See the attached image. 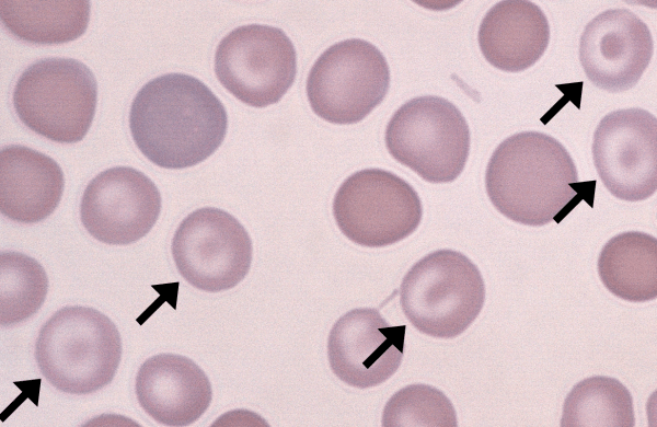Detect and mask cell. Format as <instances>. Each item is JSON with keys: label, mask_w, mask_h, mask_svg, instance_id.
I'll list each match as a JSON object with an SVG mask.
<instances>
[{"label": "cell", "mask_w": 657, "mask_h": 427, "mask_svg": "<svg viewBox=\"0 0 657 427\" xmlns=\"http://www.w3.org/2000/svg\"><path fill=\"white\" fill-rule=\"evenodd\" d=\"M406 326H391L380 312L359 308L343 314L333 325L327 357L334 374L357 389L377 386L399 369Z\"/></svg>", "instance_id": "13"}, {"label": "cell", "mask_w": 657, "mask_h": 427, "mask_svg": "<svg viewBox=\"0 0 657 427\" xmlns=\"http://www.w3.org/2000/svg\"><path fill=\"white\" fill-rule=\"evenodd\" d=\"M477 38L484 58L493 67L520 72L543 56L550 42V25L535 3L505 0L486 12Z\"/></svg>", "instance_id": "17"}, {"label": "cell", "mask_w": 657, "mask_h": 427, "mask_svg": "<svg viewBox=\"0 0 657 427\" xmlns=\"http://www.w3.org/2000/svg\"><path fill=\"white\" fill-rule=\"evenodd\" d=\"M342 233L354 243L382 247L404 240L420 223L423 206L416 191L392 172L366 169L348 176L333 200Z\"/></svg>", "instance_id": "8"}, {"label": "cell", "mask_w": 657, "mask_h": 427, "mask_svg": "<svg viewBox=\"0 0 657 427\" xmlns=\"http://www.w3.org/2000/svg\"><path fill=\"white\" fill-rule=\"evenodd\" d=\"M215 72L238 100L253 107H266L291 88L297 73L296 49L280 28L262 24L239 26L219 43Z\"/></svg>", "instance_id": "9"}, {"label": "cell", "mask_w": 657, "mask_h": 427, "mask_svg": "<svg viewBox=\"0 0 657 427\" xmlns=\"http://www.w3.org/2000/svg\"><path fill=\"white\" fill-rule=\"evenodd\" d=\"M385 146L401 164L430 183H449L464 170L470 129L460 109L446 99L418 96L404 103L385 129Z\"/></svg>", "instance_id": "6"}, {"label": "cell", "mask_w": 657, "mask_h": 427, "mask_svg": "<svg viewBox=\"0 0 657 427\" xmlns=\"http://www.w3.org/2000/svg\"><path fill=\"white\" fill-rule=\"evenodd\" d=\"M0 18L20 39L34 44H60L84 33L90 19V3L85 0H2Z\"/></svg>", "instance_id": "19"}, {"label": "cell", "mask_w": 657, "mask_h": 427, "mask_svg": "<svg viewBox=\"0 0 657 427\" xmlns=\"http://www.w3.org/2000/svg\"><path fill=\"white\" fill-rule=\"evenodd\" d=\"M135 392L141 408L158 424L189 426L208 408L210 381L192 359L177 354H158L140 366Z\"/></svg>", "instance_id": "15"}, {"label": "cell", "mask_w": 657, "mask_h": 427, "mask_svg": "<svg viewBox=\"0 0 657 427\" xmlns=\"http://www.w3.org/2000/svg\"><path fill=\"white\" fill-rule=\"evenodd\" d=\"M598 175L616 198L638 201L657 189V119L643 108L607 114L592 141Z\"/></svg>", "instance_id": "11"}, {"label": "cell", "mask_w": 657, "mask_h": 427, "mask_svg": "<svg viewBox=\"0 0 657 427\" xmlns=\"http://www.w3.org/2000/svg\"><path fill=\"white\" fill-rule=\"evenodd\" d=\"M172 256L180 275L193 287L219 292L247 275L252 241L232 215L203 207L186 216L172 240Z\"/></svg>", "instance_id": "10"}, {"label": "cell", "mask_w": 657, "mask_h": 427, "mask_svg": "<svg viewBox=\"0 0 657 427\" xmlns=\"http://www.w3.org/2000/svg\"><path fill=\"white\" fill-rule=\"evenodd\" d=\"M97 83L73 58H44L30 65L13 91L16 115L31 130L53 141L72 143L88 132L95 113Z\"/></svg>", "instance_id": "5"}, {"label": "cell", "mask_w": 657, "mask_h": 427, "mask_svg": "<svg viewBox=\"0 0 657 427\" xmlns=\"http://www.w3.org/2000/svg\"><path fill=\"white\" fill-rule=\"evenodd\" d=\"M48 278L33 257L15 251L0 255V324L10 326L34 315L45 301Z\"/></svg>", "instance_id": "21"}, {"label": "cell", "mask_w": 657, "mask_h": 427, "mask_svg": "<svg viewBox=\"0 0 657 427\" xmlns=\"http://www.w3.org/2000/svg\"><path fill=\"white\" fill-rule=\"evenodd\" d=\"M654 43L646 23L627 9L596 15L579 41V60L589 81L616 93L633 88L652 60Z\"/></svg>", "instance_id": "14"}, {"label": "cell", "mask_w": 657, "mask_h": 427, "mask_svg": "<svg viewBox=\"0 0 657 427\" xmlns=\"http://www.w3.org/2000/svg\"><path fill=\"white\" fill-rule=\"evenodd\" d=\"M64 173L50 157L22 145L0 152V211L22 223L47 218L64 193Z\"/></svg>", "instance_id": "16"}, {"label": "cell", "mask_w": 657, "mask_h": 427, "mask_svg": "<svg viewBox=\"0 0 657 427\" xmlns=\"http://www.w3.org/2000/svg\"><path fill=\"white\" fill-rule=\"evenodd\" d=\"M161 195L142 172L115 166L99 173L87 185L80 203V219L96 240L126 245L143 238L157 222Z\"/></svg>", "instance_id": "12"}, {"label": "cell", "mask_w": 657, "mask_h": 427, "mask_svg": "<svg viewBox=\"0 0 657 427\" xmlns=\"http://www.w3.org/2000/svg\"><path fill=\"white\" fill-rule=\"evenodd\" d=\"M485 284L464 254L442 249L416 262L400 287L404 315L420 333L436 338L462 334L479 316Z\"/></svg>", "instance_id": "4"}, {"label": "cell", "mask_w": 657, "mask_h": 427, "mask_svg": "<svg viewBox=\"0 0 657 427\" xmlns=\"http://www.w3.org/2000/svg\"><path fill=\"white\" fill-rule=\"evenodd\" d=\"M382 426L456 427V409L445 393L428 384H410L387 402Z\"/></svg>", "instance_id": "22"}, {"label": "cell", "mask_w": 657, "mask_h": 427, "mask_svg": "<svg viewBox=\"0 0 657 427\" xmlns=\"http://www.w3.org/2000/svg\"><path fill=\"white\" fill-rule=\"evenodd\" d=\"M390 84L388 62L367 41L345 39L328 47L307 79L313 112L339 125L364 119L385 97Z\"/></svg>", "instance_id": "7"}, {"label": "cell", "mask_w": 657, "mask_h": 427, "mask_svg": "<svg viewBox=\"0 0 657 427\" xmlns=\"http://www.w3.org/2000/svg\"><path fill=\"white\" fill-rule=\"evenodd\" d=\"M578 174L565 147L550 135L522 131L506 138L486 168V193L506 218L544 226L566 215L578 197Z\"/></svg>", "instance_id": "2"}, {"label": "cell", "mask_w": 657, "mask_h": 427, "mask_svg": "<svg viewBox=\"0 0 657 427\" xmlns=\"http://www.w3.org/2000/svg\"><path fill=\"white\" fill-rule=\"evenodd\" d=\"M598 273L606 288L631 302L657 297V240L638 232H622L610 239L598 258Z\"/></svg>", "instance_id": "18"}, {"label": "cell", "mask_w": 657, "mask_h": 427, "mask_svg": "<svg viewBox=\"0 0 657 427\" xmlns=\"http://www.w3.org/2000/svg\"><path fill=\"white\" fill-rule=\"evenodd\" d=\"M120 358L117 327L89 307L56 311L41 327L35 343L41 373L54 388L69 394H90L106 386Z\"/></svg>", "instance_id": "3"}, {"label": "cell", "mask_w": 657, "mask_h": 427, "mask_svg": "<svg viewBox=\"0 0 657 427\" xmlns=\"http://www.w3.org/2000/svg\"><path fill=\"white\" fill-rule=\"evenodd\" d=\"M562 427H633V397L619 380L595 376L579 381L567 394Z\"/></svg>", "instance_id": "20"}, {"label": "cell", "mask_w": 657, "mask_h": 427, "mask_svg": "<svg viewBox=\"0 0 657 427\" xmlns=\"http://www.w3.org/2000/svg\"><path fill=\"white\" fill-rule=\"evenodd\" d=\"M228 117L200 80L166 73L146 83L129 112L132 139L142 154L164 169L193 166L222 143Z\"/></svg>", "instance_id": "1"}]
</instances>
